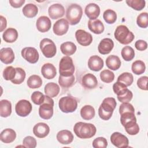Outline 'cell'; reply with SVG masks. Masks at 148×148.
I'll use <instances>...</instances> for the list:
<instances>
[{"instance_id": "cell-1", "label": "cell", "mask_w": 148, "mask_h": 148, "mask_svg": "<svg viewBox=\"0 0 148 148\" xmlns=\"http://www.w3.org/2000/svg\"><path fill=\"white\" fill-rule=\"evenodd\" d=\"M76 135L81 139H88L94 136L97 132L95 126L91 123H76L73 127Z\"/></svg>"}, {"instance_id": "cell-2", "label": "cell", "mask_w": 148, "mask_h": 148, "mask_svg": "<svg viewBox=\"0 0 148 148\" xmlns=\"http://www.w3.org/2000/svg\"><path fill=\"white\" fill-rule=\"evenodd\" d=\"M116 105L117 103L114 98L108 97L105 98L98 109L99 117L103 120L110 119L116 107Z\"/></svg>"}, {"instance_id": "cell-3", "label": "cell", "mask_w": 148, "mask_h": 148, "mask_svg": "<svg viewBox=\"0 0 148 148\" xmlns=\"http://www.w3.org/2000/svg\"><path fill=\"white\" fill-rule=\"evenodd\" d=\"M114 35L116 39L123 45H128L130 43L134 40L135 37L134 34L124 25H120L117 26L114 31Z\"/></svg>"}, {"instance_id": "cell-4", "label": "cell", "mask_w": 148, "mask_h": 148, "mask_svg": "<svg viewBox=\"0 0 148 148\" xmlns=\"http://www.w3.org/2000/svg\"><path fill=\"white\" fill-rule=\"evenodd\" d=\"M82 8L79 5L73 3L68 7L66 17L69 24L74 25L78 24L82 18Z\"/></svg>"}, {"instance_id": "cell-5", "label": "cell", "mask_w": 148, "mask_h": 148, "mask_svg": "<svg viewBox=\"0 0 148 148\" xmlns=\"http://www.w3.org/2000/svg\"><path fill=\"white\" fill-rule=\"evenodd\" d=\"M54 101L52 98L45 95V101L40 105L39 108V114L40 117L45 120L51 119L53 115Z\"/></svg>"}, {"instance_id": "cell-6", "label": "cell", "mask_w": 148, "mask_h": 148, "mask_svg": "<svg viewBox=\"0 0 148 148\" xmlns=\"http://www.w3.org/2000/svg\"><path fill=\"white\" fill-rule=\"evenodd\" d=\"M74 72L75 66L72 58L69 56L63 57L59 64L60 75L68 77L73 75Z\"/></svg>"}, {"instance_id": "cell-7", "label": "cell", "mask_w": 148, "mask_h": 148, "mask_svg": "<svg viewBox=\"0 0 148 148\" xmlns=\"http://www.w3.org/2000/svg\"><path fill=\"white\" fill-rule=\"evenodd\" d=\"M58 106L60 110L64 113H72L76 110L77 107V102L75 98L71 96H65L60 99Z\"/></svg>"}, {"instance_id": "cell-8", "label": "cell", "mask_w": 148, "mask_h": 148, "mask_svg": "<svg viewBox=\"0 0 148 148\" xmlns=\"http://www.w3.org/2000/svg\"><path fill=\"white\" fill-rule=\"evenodd\" d=\"M40 49L46 58L53 57L57 52V48L54 42L49 39L44 38L40 42Z\"/></svg>"}, {"instance_id": "cell-9", "label": "cell", "mask_w": 148, "mask_h": 148, "mask_svg": "<svg viewBox=\"0 0 148 148\" xmlns=\"http://www.w3.org/2000/svg\"><path fill=\"white\" fill-rule=\"evenodd\" d=\"M31 103L26 99L20 100L16 105L15 110L17 115L20 117L27 116L32 111Z\"/></svg>"}, {"instance_id": "cell-10", "label": "cell", "mask_w": 148, "mask_h": 148, "mask_svg": "<svg viewBox=\"0 0 148 148\" xmlns=\"http://www.w3.org/2000/svg\"><path fill=\"white\" fill-rule=\"evenodd\" d=\"M111 143L118 148H126L128 147L129 140L126 136L119 132H113L110 136Z\"/></svg>"}, {"instance_id": "cell-11", "label": "cell", "mask_w": 148, "mask_h": 148, "mask_svg": "<svg viewBox=\"0 0 148 148\" xmlns=\"http://www.w3.org/2000/svg\"><path fill=\"white\" fill-rule=\"evenodd\" d=\"M21 56L27 61L31 64H35L39 60V53L37 50L32 47H26L22 49Z\"/></svg>"}, {"instance_id": "cell-12", "label": "cell", "mask_w": 148, "mask_h": 148, "mask_svg": "<svg viewBox=\"0 0 148 148\" xmlns=\"http://www.w3.org/2000/svg\"><path fill=\"white\" fill-rule=\"evenodd\" d=\"M75 37L77 42L82 46H87L92 42V35L83 29H78L75 32Z\"/></svg>"}, {"instance_id": "cell-13", "label": "cell", "mask_w": 148, "mask_h": 148, "mask_svg": "<svg viewBox=\"0 0 148 148\" xmlns=\"http://www.w3.org/2000/svg\"><path fill=\"white\" fill-rule=\"evenodd\" d=\"M69 29V23L65 18L57 20L54 24L53 30L54 33L58 36L65 34Z\"/></svg>"}, {"instance_id": "cell-14", "label": "cell", "mask_w": 148, "mask_h": 148, "mask_svg": "<svg viewBox=\"0 0 148 148\" xmlns=\"http://www.w3.org/2000/svg\"><path fill=\"white\" fill-rule=\"evenodd\" d=\"M50 17L53 20L62 17L65 14L64 6L60 3H54L50 6L48 9Z\"/></svg>"}, {"instance_id": "cell-15", "label": "cell", "mask_w": 148, "mask_h": 148, "mask_svg": "<svg viewBox=\"0 0 148 148\" xmlns=\"http://www.w3.org/2000/svg\"><path fill=\"white\" fill-rule=\"evenodd\" d=\"M50 132L49 125L45 123H38L33 128V133L38 138H43L46 137Z\"/></svg>"}, {"instance_id": "cell-16", "label": "cell", "mask_w": 148, "mask_h": 148, "mask_svg": "<svg viewBox=\"0 0 148 148\" xmlns=\"http://www.w3.org/2000/svg\"><path fill=\"white\" fill-rule=\"evenodd\" d=\"M82 84L87 89H94L98 86L97 79L92 73H86L82 77Z\"/></svg>"}, {"instance_id": "cell-17", "label": "cell", "mask_w": 148, "mask_h": 148, "mask_svg": "<svg viewBox=\"0 0 148 148\" xmlns=\"http://www.w3.org/2000/svg\"><path fill=\"white\" fill-rule=\"evenodd\" d=\"M113 47L114 43L112 39L110 38H104L99 43L98 50L100 54H107L112 50Z\"/></svg>"}, {"instance_id": "cell-18", "label": "cell", "mask_w": 148, "mask_h": 148, "mask_svg": "<svg viewBox=\"0 0 148 148\" xmlns=\"http://www.w3.org/2000/svg\"><path fill=\"white\" fill-rule=\"evenodd\" d=\"M1 61L5 64H9L13 62L14 60V54L10 47H4L0 51Z\"/></svg>"}, {"instance_id": "cell-19", "label": "cell", "mask_w": 148, "mask_h": 148, "mask_svg": "<svg viewBox=\"0 0 148 148\" xmlns=\"http://www.w3.org/2000/svg\"><path fill=\"white\" fill-rule=\"evenodd\" d=\"M88 66L91 71H99L103 67V61L97 55L91 56L88 61Z\"/></svg>"}, {"instance_id": "cell-20", "label": "cell", "mask_w": 148, "mask_h": 148, "mask_svg": "<svg viewBox=\"0 0 148 148\" xmlns=\"http://www.w3.org/2000/svg\"><path fill=\"white\" fill-rule=\"evenodd\" d=\"M36 28L39 32H47L51 28V23L50 18L45 16L39 17L36 20Z\"/></svg>"}, {"instance_id": "cell-21", "label": "cell", "mask_w": 148, "mask_h": 148, "mask_svg": "<svg viewBox=\"0 0 148 148\" xmlns=\"http://www.w3.org/2000/svg\"><path fill=\"white\" fill-rule=\"evenodd\" d=\"M84 12L90 20H95L100 14V8L96 3H91L86 6Z\"/></svg>"}, {"instance_id": "cell-22", "label": "cell", "mask_w": 148, "mask_h": 148, "mask_svg": "<svg viewBox=\"0 0 148 148\" xmlns=\"http://www.w3.org/2000/svg\"><path fill=\"white\" fill-rule=\"evenodd\" d=\"M57 140L62 145H68L73 140V135L72 133L66 130H64L59 131L57 134Z\"/></svg>"}, {"instance_id": "cell-23", "label": "cell", "mask_w": 148, "mask_h": 148, "mask_svg": "<svg viewBox=\"0 0 148 148\" xmlns=\"http://www.w3.org/2000/svg\"><path fill=\"white\" fill-rule=\"evenodd\" d=\"M41 73L43 76L47 79H52L57 75L56 67L51 63L45 64L41 68Z\"/></svg>"}, {"instance_id": "cell-24", "label": "cell", "mask_w": 148, "mask_h": 148, "mask_svg": "<svg viewBox=\"0 0 148 148\" xmlns=\"http://www.w3.org/2000/svg\"><path fill=\"white\" fill-rule=\"evenodd\" d=\"M89 29L95 34H102L104 31V25L102 22L98 19L89 20L88 21Z\"/></svg>"}, {"instance_id": "cell-25", "label": "cell", "mask_w": 148, "mask_h": 148, "mask_svg": "<svg viewBox=\"0 0 148 148\" xmlns=\"http://www.w3.org/2000/svg\"><path fill=\"white\" fill-rule=\"evenodd\" d=\"M16 138V132L11 128L3 130L0 135L1 140L5 143H10L13 142Z\"/></svg>"}, {"instance_id": "cell-26", "label": "cell", "mask_w": 148, "mask_h": 148, "mask_svg": "<svg viewBox=\"0 0 148 148\" xmlns=\"http://www.w3.org/2000/svg\"><path fill=\"white\" fill-rule=\"evenodd\" d=\"M59 86L54 82H50L47 83L45 86V93L46 95L53 98L58 95L60 92Z\"/></svg>"}, {"instance_id": "cell-27", "label": "cell", "mask_w": 148, "mask_h": 148, "mask_svg": "<svg viewBox=\"0 0 148 148\" xmlns=\"http://www.w3.org/2000/svg\"><path fill=\"white\" fill-rule=\"evenodd\" d=\"M106 65L110 69L116 71L119 69L121 66V61L118 56L110 55L106 58Z\"/></svg>"}, {"instance_id": "cell-28", "label": "cell", "mask_w": 148, "mask_h": 148, "mask_svg": "<svg viewBox=\"0 0 148 148\" xmlns=\"http://www.w3.org/2000/svg\"><path fill=\"white\" fill-rule=\"evenodd\" d=\"M2 37L5 42L7 43H13L17 39V31L13 28H9L5 31L2 35Z\"/></svg>"}, {"instance_id": "cell-29", "label": "cell", "mask_w": 148, "mask_h": 148, "mask_svg": "<svg viewBox=\"0 0 148 148\" xmlns=\"http://www.w3.org/2000/svg\"><path fill=\"white\" fill-rule=\"evenodd\" d=\"M12 104L7 99H2L0 101V115L2 117H7L11 114Z\"/></svg>"}, {"instance_id": "cell-30", "label": "cell", "mask_w": 148, "mask_h": 148, "mask_svg": "<svg viewBox=\"0 0 148 148\" xmlns=\"http://www.w3.org/2000/svg\"><path fill=\"white\" fill-rule=\"evenodd\" d=\"M76 45L72 42H65L61 44L60 49L62 54L69 56L73 54L76 51Z\"/></svg>"}, {"instance_id": "cell-31", "label": "cell", "mask_w": 148, "mask_h": 148, "mask_svg": "<svg viewBox=\"0 0 148 148\" xmlns=\"http://www.w3.org/2000/svg\"><path fill=\"white\" fill-rule=\"evenodd\" d=\"M22 12L25 17L28 18H32L36 16L38 12V8L33 3H28L23 7Z\"/></svg>"}, {"instance_id": "cell-32", "label": "cell", "mask_w": 148, "mask_h": 148, "mask_svg": "<svg viewBox=\"0 0 148 148\" xmlns=\"http://www.w3.org/2000/svg\"><path fill=\"white\" fill-rule=\"evenodd\" d=\"M95 114L94 108L91 105H85L83 106L80 110L81 117L86 120L92 119Z\"/></svg>"}, {"instance_id": "cell-33", "label": "cell", "mask_w": 148, "mask_h": 148, "mask_svg": "<svg viewBox=\"0 0 148 148\" xmlns=\"http://www.w3.org/2000/svg\"><path fill=\"white\" fill-rule=\"evenodd\" d=\"M27 83L30 88H38L42 84V80L39 76L33 75L28 77Z\"/></svg>"}, {"instance_id": "cell-34", "label": "cell", "mask_w": 148, "mask_h": 148, "mask_svg": "<svg viewBox=\"0 0 148 148\" xmlns=\"http://www.w3.org/2000/svg\"><path fill=\"white\" fill-rule=\"evenodd\" d=\"M132 72L137 75L143 73L146 70L145 64L141 60H136L134 61L131 66Z\"/></svg>"}, {"instance_id": "cell-35", "label": "cell", "mask_w": 148, "mask_h": 148, "mask_svg": "<svg viewBox=\"0 0 148 148\" xmlns=\"http://www.w3.org/2000/svg\"><path fill=\"white\" fill-rule=\"evenodd\" d=\"M75 80V77L73 75L68 77L60 75L58 79V83L60 86L63 88H69L74 84Z\"/></svg>"}, {"instance_id": "cell-36", "label": "cell", "mask_w": 148, "mask_h": 148, "mask_svg": "<svg viewBox=\"0 0 148 148\" xmlns=\"http://www.w3.org/2000/svg\"><path fill=\"white\" fill-rule=\"evenodd\" d=\"M123 58L126 61H131L135 57V51L131 46H126L124 47L121 51Z\"/></svg>"}, {"instance_id": "cell-37", "label": "cell", "mask_w": 148, "mask_h": 148, "mask_svg": "<svg viewBox=\"0 0 148 148\" xmlns=\"http://www.w3.org/2000/svg\"><path fill=\"white\" fill-rule=\"evenodd\" d=\"M103 18L106 23L112 24L116 21L117 14L112 9H107L103 14Z\"/></svg>"}, {"instance_id": "cell-38", "label": "cell", "mask_w": 148, "mask_h": 148, "mask_svg": "<svg viewBox=\"0 0 148 148\" xmlns=\"http://www.w3.org/2000/svg\"><path fill=\"white\" fill-rule=\"evenodd\" d=\"M134 81L133 75L129 72H124L121 73L117 78V82L124 83L127 87L132 84Z\"/></svg>"}, {"instance_id": "cell-39", "label": "cell", "mask_w": 148, "mask_h": 148, "mask_svg": "<svg viewBox=\"0 0 148 148\" xmlns=\"http://www.w3.org/2000/svg\"><path fill=\"white\" fill-rule=\"evenodd\" d=\"M124 127L125 131L131 135H136L139 131V125L136 123V121H131L126 124Z\"/></svg>"}, {"instance_id": "cell-40", "label": "cell", "mask_w": 148, "mask_h": 148, "mask_svg": "<svg viewBox=\"0 0 148 148\" xmlns=\"http://www.w3.org/2000/svg\"><path fill=\"white\" fill-rule=\"evenodd\" d=\"M127 4L136 10H141L145 7L146 2L144 0H126Z\"/></svg>"}, {"instance_id": "cell-41", "label": "cell", "mask_w": 148, "mask_h": 148, "mask_svg": "<svg viewBox=\"0 0 148 148\" xmlns=\"http://www.w3.org/2000/svg\"><path fill=\"white\" fill-rule=\"evenodd\" d=\"M16 76L14 78V79H13L12 80H11V82L15 84H20L21 83H22L25 78V71L21 68H16Z\"/></svg>"}, {"instance_id": "cell-42", "label": "cell", "mask_w": 148, "mask_h": 148, "mask_svg": "<svg viewBox=\"0 0 148 148\" xmlns=\"http://www.w3.org/2000/svg\"><path fill=\"white\" fill-rule=\"evenodd\" d=\"M100 78L103 82L109 83L114 80V75L111 71L105 69L100 73Z\"/></svg>"}, {"instance_id": "cell-43", "label": "cell", "mask_w": 148, "mask_h": 148, "mask_svg": "<svg viewBox=\"0 0 148 148\" xmlns=\"http://www.w3.org/2000/svg\"><path fill=\"white\" fill-rule=\"evenodd\" d=\"M121 115L120 121L123 127L129 122L136 121V119L135 116V113L133 112H125Z\"/></svg>"}, {"instance_id": "cell-44", "label": "cell", "mask_w": 148, "mask_h": 148, "mask_svg": "<svg viewBox=\"0 0 148 148\" xmlns=\"http://www.w3.org/2000/svg\"><path fill=\"white\" fill-rule=\"evenodd\" d=\"M137 25L142 28H146L148 26V14L147 12H143L139 14L136 18Z\"/></svg>"}, {"instance_id": "cell-45", "label": "cell", "mask_w": 148, "mask_h": 148, "mask_svg": "<svg viewBox=\"0 0 148 148\" xmlns=\"http://www.w3.org/2000/svg\"><path fill=\"white\" fill-rule=\"evenodd\" d=\"M16 70L12 66H7L3 71V77L6 80H12L16 76Z\"/></svg>"}, {"instance_id": "cell-46", "label": "cell", "mask_w": 148, "mask_h": 148, "mask_svg": "<svg viewBox=\"0 0 148 148\" xmlns=\"http://www.w3.org/2000/svg\"><path fill=\"white\" fill-rule=\"evenodd\" d=\"M113 90L114 92L117 96H120L123 95L127 91L128 88L124 83L117 81V82L113 85Z\"/></svg>"}, {"instance_id": "cell-47", "label": "cell", "mask_w": 148, "mask_h": 148, "mask_svg": "<svg viewBox=\"0 0 148 148\" xmlns=\"http://www.w3.org/2000/svg\"><path fill=\"white\" fill-rule=\"evenodd\" d=\"M45 95L40 91H34L31 95V100L36 105H41L45 101Z\"/></svg>"}, {"instance_id": "cell-48", "label": "cell", "mask_w": 148, "mask_h": 148, "mask_svg": "<svg viewBox=\"0 0 148 148\" xmlns=\"http://www.w3.org/2000/svg\"><path fill=\"white\" fill-rule=\"evenodd\" d=\"M108 146V141L103 137H98L92 142V147L94 148H106Z\"/></svg>"}, {"instance_id": "cell-49", "label": "cell", "mask_w": 148, "mask_h": 148, "mask_svg": "<svg viewBox=\"0 0 148 148\" xmlns=\"http://www.w3.org/2000/svg\"><path fill=\"white\" fill-rule=\"evenodd\" d=\"M23 144L25 147L35 148L36 146V140L34 137L28 136L24 138Z\"/></svg>"}, {"instance_id": "cell-50", "label": "cell", "mask_w": 148, "mask_h": 148, "mask_svg": "<svg viewBox=\"0 0 148 148\" xmlns=\"http://www.w3.org/2000/svg\"><path fill=\"white\" fill-rule=\"evenodd\" d=\"M125 112L135 113V109L132 105L128 102H123L121 104L119 108V113L121 114Z\"/></svg>"}, {"instance_id": "cell-51", "label": "cell", "mask_w": 148, "mask_h": 148, "mask_svg": "<svg viewBox=\"0 0 148 148\" xmlns=\"http://www.w3.org/2000/svg\"><path fill=\"white\" fill-rule=\"evenodd\" d=\"M133 97V94L131 91L130 90H127V91L122 95L117 96V99L121 102H130Z\"/></svg>"}, {"instance_id": "cell-52", "label": "cell", "mask_w": 148, "mask_h": 148, "mask_svg": "<svg viewBox=\"0 0 148 148\" xmlns=\"http://www.w3.org/2000/svg\"><path fill=\"white\" fill-rule=\"evenodd\" d=\"M148 77L147 76H142L139 78L137 80L138 87L143 90H147V83Z\"/></svg>"}, {"instance_id": "cell-53", "label": "cell", "mask_w": 148, "mask_h": 148, "mask_svg": "<svg viewBox=\"0 0 148 148\" xmlns=\"http://www.w3.org/2000/svg\"><path fill=\"white\" fill-rule=\"evenodd\" d=\"M135 48L139 51H143L147 47V42L143 40H138L135 43Z\"/></svg>"}, {"instance_id": "cell-54", "label": "cell", "mask_w": 148, "mask_h": 148, "mask_svg": "<svg viewBox=\"0 0 148 148\" xmlns=\"http://www.w3.org/2000/svg\"><path fill=\"white\" fill-rule=\"evenodd\" d=\"M9 3L10 5L14 8H18L22 6L25 3V0H10Z\"/></svg>"}, {"instance_id": "cell-55", "label": "cell", "mask_w": 148, "mask_h": 148, "mask_svg": "<svg viewBox=\"0 0 148 148\" xmlns=\"http://www.w3.org/2000/svg\"><path fill=\"white\" fill-rule=\"evenodd\" d=\"M0 20H1V28H0V32H2L6 27L7 25V21L6 18L2 16H0Z\"/></svg>"}]
</instances>
